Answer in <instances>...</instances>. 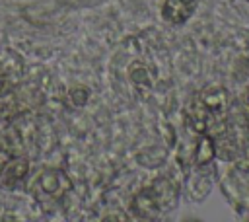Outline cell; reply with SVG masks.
<instances>
[{
	"instance_id": "6da1fadb",
	"label": "cell",
	"mask_w": 249,
	"mask_h": 222,
	"mask_svg": "<svg viewBox=\"0 0 249 222\" xmlns=\"http://www.w3.org/2000/svg\"><path fill=\"white\" fill-rule=\"evenodd\" d=\"M175 204V189L165 179H158L152 187L136 195L132 208L142 218H152L163 210H169Z\"/></svg>"
},
{
	"instance_id": "7a4b0ae2",
	"label": "cell",
	"mask_w": 249,
	"mask_h": 222,
	"mask_svg": "<svg viewBox=\"0 0 249 222\" xmlns=\"http://www.w3.org/2000/svg\"><path fill=\"white\" fill-rule=\"evenodd\" d=\"M198 0H165L161 6V18L171 25H183L196 8Z\"/></svg>"
},
{
	"instance_id": "3957f363",
	"label": "cell",
	"mask_w": 249,
	"mask_h": 222,
	"mask_svg": "<svg viewBox=\"0 0 249 222\" xmlns=\"http://www.w3.org/2000/svg\"><path fill=\"white\" fill-rule=\"evenodd\" d=\"M37 181H39L41 189H43L47 195H51V197L62 195V193L66 191V187H68L66 177H64L60 171H56V169H45V171L37 177Z\"/></svg>"
},
{
	"instance_id": "277c9868",
	"label": "cell",
	"mask_w": 249,
	"mask_h": 222,
	"mask_svg": "<svg viewBox=\"0 0 249 222\" xmlns=\"http://www.w3.org/2000/svg\"><path fill=\"white\" fill-rule=\"evenodd\" d=\"M27 173V162L18 158V160H12V162H6L4 164V169H2V181L6 185H14L18 181L23 179V175Z\"/></svg>"
},
{
	"instance_id": "5b68a950",
	"label": "cell",
	"mask_w": 249,
	"mask_h": 222,
	"mask_svg": "<svg viewBox=\"0 0 249 222\" xmlns=\"http://www.w3.org/2000/svg\"><path fill=\"white\" fill-rule=\"evenodd\" d=\"M212 140L208 136H202L200 138V144H198V150H196V164L198 166H204L206 162H210L212 158Z\"/></svg>"
},
{
	"instance_id": "8992f818",
	"label": "cell",
	"mask_w": 249,
	"mask_h": 222,
	"mask_svg": "<svg viewBox=\"0 0 249 222\" xmlns=\"http://www.w3.org/2000/svg\"><path fill=\"white\" fill-rule=\"evenodd\" d=\"M245 103H247V109H249V92H247V95H245Z\"/></svg>"
},
{
	"instance_id": "52a82bcc",
	"label": "cell",
	"mask_w": 249,
	"mask_h": 222,
	"mask_svg": "<svg viewBox=\"0 0 249 222\" xmlns=\"http://www.w3.org/2000/svg\"><path fill=\"white\" fill-rule=\"evenodd\" d=\"M245 2H249V0H245Z\"/></svg>"
}]
</instances>
